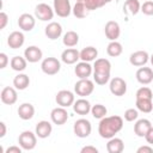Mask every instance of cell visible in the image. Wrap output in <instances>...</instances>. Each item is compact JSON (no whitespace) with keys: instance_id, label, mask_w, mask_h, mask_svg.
<instances>
[{"instance_id":"6da1fadb","label":"cell","mask_w":153,"mask_h":153,"mask_svg":"<svg viewBox=\"0 0 153 153\" xmlns=\"http://www.w3.org/2000/svg\"><path fill=\"white\" fill-rule=\"evenodd\" d=\"M123 128V118L121 116H105L98 124V134L103 139H111Z\"/></svg>"},{"instance_id":"7a4b0ae2","label":"cell","mask_w":153,"mask_h":153,"mask_svg":"<svg viewBox=\"0 0 153 153\" xmlns=\"http://www.w3.org/2000/svg\"><path fill=\"white\" fill-rule=\"evenodd\" d=\"M111 63L108 59H97L93 63V81L97 85H105L110 80Z\"/></svg>"},{"instance_id":"3957f363","label":"cell","mask_w":153,"mask_h":153,"mask_svg":"<svg viewBox=\"0 0 153 153\" xmlns=\"http://www.w3.org/2000/svg\"><path fill=\"white\" fill-rule=\"evenodd\" d=\"M37 135L30 130H24L18 136V143L24 151H31L37 145Z\"/></svg>"},{"instance_id":"277c9868","label":"cell","mask_w":153,"mask_h":153,"mask_svg":"<svg viewBox=\"0 0 153 153\" xmlns=\"http://www.w3.org/2000/svg\"><path fill=\"white\" fill-rule=\"evenodd\" d=\"M73 131L80 139H84V137L90 136V134L92 131L91 122L88 120H86V118H79V120H76L74 122V124H73Z\"/></svg>"},{"instance_id":"5b68a950","label":"cell","mask_w":153,"mask_h":153,"mask_svg":"<svg viewBox=\"0 0 153 153\" xmlns=\"http://www.w3.org/2000/svg\"><path fill=\"white\" fill-rule=\"evenodd\" d=\"M41 69L47 75H55L61 69V62L56 57H45L41 63Z\"/></svg>"},{"instance_id":"8992f818","label":"cell","mask_w":153,"mask_h":153,"mask_svg":"<svg viewBox=\"0 0 153 153\" xmlns=\"http://www.w3.org/2000/svg\"><path fill=\"white\" fill-rule=\"evenodd\" d=\"M94 90V82L92 80L87 79H80L74 85V92L80 97H87L90 96Z\"/></svg>"},{"instance_id":"52a82bcc","label":"cell","mask_w":153,"mask_h":153,"mask_svg":"<svg viewBox=\"0 0 153 153\" xmlns=\"http://www.w3.org/2000/svg\"><path fill=\"white\" fill-rule=\"evenodd\" d=\"M54 8H51L48 4H38L36 7H35V17L42 22H49L54 18Z\"/></svg>"},{"instance_id":"ba28073f","label":"cell","mask_w":153,"mask_h":153,"mask_svg":"<svg viewBox=\"0 0 153 153\" xmlns=\"http://www.w3.org/2000/svg\"><path fill=\"white\" fill-rule=\"evenodd\" d=\"M109 88H110V92L116 96V97H122L126 94L127 92V82L124 81V79L120 78V76H115L110 80V84H109Z\"/></svg>"},{"instance_id":"9c48e42d","label":"cell","mask_w":153,"mask_h":153,"mask_svg":"<svg viewBox=\"0 0 153 153\" xmlns=\"http://www.w3.org/2000/svg\"><path fill=\"white\" fill-rule=\"evenodd\" d=\"M55 100L59 106H63V108H68V106H72L75 102V98H74V93L69 90H61L56 93V97H55Z\"/></svg>"},{"instance_id":"30bf717a","label":"cell","mask_w":153,"mask_h":153,"mask_svg":"<svg viewBox=\"0 0 153 153\" xmlns=\"http://www.w3.org/2000/svg\"><path fill=\"white\" fill-rule=\"evenodd\" d=\"M53 8L55 14L61 18H67L72 13V6L69 0H54Z\"/></svg>"},{"instance_id":"8fae6325","label":"cell","mask_w":153,"mask_h":153,"mask_svg":"<svg viewBox=\"0 0 153 153\" xmlns=\"http://www.w3.org/2000/svg\"><path fill=\"white\" fill-rule=\"evenodd\" d=\"M50 120L56 126L65 124L67 122V120H68V112H67L66 108H63V106L54 108L51 110V112H50Z\"/></svg>"},{"instance_id":"7c38bea8","label":"cell","mask_w":153,"mask_h":153,"mask_svg":"<svg viewBox=\"0 0 153 153\" xmlns=\"http://www.w3.org/2000/svg\"><path fill=\"white\" fill-rule=\"evenodd\" d=\"M104 32H105V36H106L108 39H110V41H117V38L121 35L120 24L117 22H115V20H109L105 24Z\"/></svg>"},{"instance_id":"4fadbf2b","label":"cell","mask_w":153,"mask_h":153,"mask_svg":"<svg viewBox=\"0 0 153 153\" xmlns=\"http://www.w3.org/2000/svg\"><path fill=\"white\" fill-rule=\"evenodd\" d=\"M149 60V55L147 51L145 50H137L130 54L129 56V62L130 65L135 66V67H142L145 66Z\"/></svg>"},{"instance_id":"5bb4252c","label":"cell","mask_w":153,"mask_h":153,"mask_svg":"<svg viewBox=\"0 0 153 153\" xmlns=\"http://www.w3.org/2000/svg\"><path fill=\"white\" fill-rule=\"evenodd\" d=\"M74 73L79 79H87L93 74V66H91L90 62L81 61L74 67Z\"/></svg>"},{"instance_id":"9a60e30c","label":"cell","mask_w":153,"mask_h":153,"mask_svg":"<svg viewBox=\"0 0 153 153\" xmlns=\"http://www.w3.org/2000/svg\"><path fill=\"white\" fill-rule=\"evenodd\" d=\"M16 90H17L16 87H11V86L4 87L1 93H0L1 102L4 104H6V105H13L18 99V94H17Z\"/></svg>"},{"instance_id":"2e32d148","label":"cell","mask_w":153,"mask_h":153,"mask_svg":"<svg viewBox=\"0 0 153 153\" xmlns=\"http://www.w3.org/2000/svg\"><path fill=\"white\" fill-rule=\"evenodd\" d=\"M25 42V36L22 31H13L7 37V45L11 49H19Z\"/></svg>"},{"instance_id":"e0dca14e","label":"cell","mask_w":153,"mask_h":153,"mask_svg":"<svg viewBox=\"0 0 153 153\" xmlns=\"http://www.w3.org/2000/svg\"><path fill=\"white\" fill-rule=\"evenodd\" d=\"M24 57L26 59L27 62L30 63H36L43 57L42 50L37 45H30L24 50Z\"/></svg>"},{"instance_id":"ac0fdd59","label":"cell","mask_w":153,"mask_h":153,"mask_svg":"<svg viewBox=\"0 0 153 153\" xmlns=\"http://www.w3.org/2000/svg\"><path fill=\"white\" fill-rule=\"evenodd\" d=\"M36 25L35 17L30 13H23L18 18V26L23 31H31Z\"/></svg>"},{"instance_id":"d6986e66","label":"cell","mask_w":153,"mask_h":153,"mask_svg":"<svg viewBox=\"0 0 153 153\" xmlns=\"http://www.w3.org/2000/svg\"><path fill=\"white\" fill-rule=\"evenodd\" d=\"M44 33H45V36H47L49 39H51V41L57 39V38H60L61 35H62V26H61V24L57 23V22H51V23H49V24L44 27Z\"/></svg>"},{"instance_id":"ffe728a7","label":"cell","mask_w":153,"mask_h":153,"mask_svg":"<svg viewBox=\"0 0 153 153\" xmlns=\"http://www.w3.org/2000/svg\"><path fill=\"white\" fill-rule=\"evenodd\" d=\"M152 128V123L147 118H140L134 124V133L139 137H145V135L148 133V130Z\"/></svg>"},{"instance_id":"44dd1931","label":"cell","mask_w":153,"mask_h":153,"mask_svg":"<svg viewBox=\"0 0 153 153\" xmlns=\"http://www.w3.org/2000/svg\"><path fill=\"white\" fill-rule=\"evenodd\" d=\"M135 75L136 80L142 85H148L153 81V71L149 67H140Z\"/></svg>"},{"instance_id":"7402d4cb","label":"cell","mask_w":153,"mask_h":153,"mask_svg":"<svg viewBox=\"0 0 153 153\" xmlns=\"http://www.w3.org/2000/svg\"><path fill=\"white\" fill-rule=\"evenodd\" d=\"M80 59V51L75 48H67L61 54V61L66 65H74Z\"/></svg>"},{"instance_id":"603a6c76","label":"cell","mask_w":153,"mask_h":153,"mask_svg":"<svg viewBox=\"0 0 153 153\" xmlns=\"http://www.w3.org/2000/svg\"><path fill=\"white\" fill-rule=\"evenodd\" d=\"M72 106H73L74 112L78 114V115H81V116H85L88 112H91V108H92L91 103L87 99H85L84 97H81L80 99L75 100Z\"/></svg>"},{"instance_id":"cb8c5ba5","label":"cell","mask_w":153,"mask_h":153,"mask_svg":"<svg viewBox=\"0 0 153 153\" xmlns=\"http://www.w3.org/2000/svg\"><path fill=\"white\" fill-rule=\"evenodd\" d=\"M53 131V126L50 122L48 121H39L37 124H36V128H35V133L36 135L39 137V139H47L48 136H50Z\"/></svg>"},{"instance_id":"d4e9b609","label":"cell","mask_w":153,"mask_h":153,"mask_svg":"<svg viewBox=\"0 0 153 153\" xmlns=\"http://www.w3.org/2000/svg\"><path fill=\"white\" fill-rule=\"evenodd\" d=\"M17 112H18L19 118H22V120H24V121H29V120H31V118L33 117V115H35V108H33V105L30 104V103H23V104L19 105Z\"/></svg>"},{"instance_id":"484cf974","label":"cell","mask_w":153,"mask_h":153,"mask_svg":"<svg viewBox=\"0 0 153 153\" xmlns=\"http://www.w3.org/2000/svg\"><path fill=\"white\" fill-rule=\"evenodd\" d=\"M124 149L123 140L120 137H111L106 143V151L109 153H122Z\"/></svg>"},{"instance_id":"4316f807","label":"cell","mask_w":153,"mask_h":153,"mask_svg":"<svg viewBox=\"0 0 153 153\" xmlns=\"http://www.w3.org/2000/svg\"><path fill=\"white\" fill-rule=\"evenodd\" d=\"M135 105H136V109L139 111H141V112L149 114V112L153 111V99H149V98H136Z\"/></svg>"},{"instance_id":"83f0119b","label":"cell","mask_w":153,"mask_h":153,"mask_svg":"<svg viewBox=\"0 0 153 153\" xmlns=\"http://www.w3.org/2000/svg\"><path fill=\"white\" fill-rule=\"evenodd\" d=\"M29 85H30V78H29V75H26L24 73L17 74L13 79V86L19 91H23V90L27 88Z\"/></svg>"},{"instance_id":"f1b7e54d","label":"cell","mask_w":153,"mask_h":153,"mask_svg":"<svg viewBox=\"0 0 153 153\" xmlns=\"http://www.w3.org/2000/svg\"><path fill=\"white\" fill-rule=\"evenodd\" d=\"M140 10H141V5L139 0H126V2L123 4V12L126 14L135 16L140 12Z\"/></svg>"},{"instance_id":"f546056e","label":"cell","mask_w":153,"mask_h":153,"mask_svg":"<svg viewBox=\"0 0 153 153\" xmlns=\"http://www.w3.org/2000/svg\"><path fill=\"white\" fill-rule=\"evenodd\" d=\"M97 56H98V50L92 45L86 47L80 51V60L81 61L91 62V61L97 60Z\"/></svg>"},{"instance_id":"4dcf8cb0","label":"cell","mask_w":153,"mask_h":153,"mask_svg":"<svg viewBox=\"0 0 153 153\" xmlns=\"http://www.w3.org/2000/svg\"><path fill=\"white\" fill-rule=\"evenodd\" d=\"M62 43H63L67 48H73V47H75V45L79 43V35H78L75 31L69 30V31H67V32L63 35V37H62Z\"/></svg>"},{"instance_id":"1f68e13d","label":"cell","mask_w":153,"mask_h":153,"mask_svg":"<svg viewBox=\"0 0 153 153\" xmlns=\"http://www.w3.org/2000/svg\"><path fill=\"white\" fill-rule=\"evenodd\" d=\"M10 65H11V68L16 72H23L25 68H26V65H27V61L25 57H22L19 55L17 56H13L10 61Z\"/></svg>"},{"instance_id":"d6a6232c","label":"cell","mask_w":153,"mask_h":153,"mask_svg":"<svg viewBox=\"0 0 153 153\" xmlns=\"http://www.w3.org/2000/svg\"><path fill=\"white\" fill-rule=\"evenodd\" d=\"M123 51V48H122V44L117 41H110V43L108 44L106 47V54L111 57H117L122 54Z\"/></svg>"},{"instance_id":"836d02e7","label":"cell","mask_w":153,"mask_h":153,"mask_svg":"<svg viewBox=\"0 0 153 153\" xmlns=\"http://www.w3.org/2000/svg\"><path fill=\"white\" fill-rule=\"evenodd\" d=\"M87 11H88V10L86 8L85 4H84V2H80V1H76L75 5H74L73 8H72V13H73L74 17H76L78 19L85 18L86 14H87Z\"/></svg>"},{"instance_id":"e575fe53","label":"cell","mask_w":153,"mask_h":153,"mask_svg":"<svg viewBox=\"0 0 153 153\" xmlns=\"http://www.w3.org/2000/svg\"><path fill=\"white\" fill-rule=\"evenodd\" d=\"M91 114H92V116H93L94 118L102 120L103 117L106 116L108 109H106L103 104H94V105H92V108H91Z\"/></svg>"},{"instance_id":"d590c367","label":"cell","mask_w":153,"mask_h":153,"mask_svg":"<svg viewBox=\"0 0 153 153\" xmlns=\"http://www.w3.org/2000/svg\"><path fill=\"white\" fill-rule=\"evenodd\" d=\"M84 4H85V6L88 11H94L97 8L103 7L108 2H106V0H85Z\"/></svg>"},{"instance_id":"8d00e7d4","label":"cell","mask_w":153,"mask_h":153,"mask_svg":"<svg viewBox=\"0 0 153 153\" xmlns=\"http://www.w3.org/2000/svg\"><path fill=\"white\" fill-rule=\"evenodd\" d=\"M136 98H149V99H153V93H152V90L147 86H142L140 87L137 91H136Z\"/></svg>"},{"instance_id":"74e56055","label":"cell","mask_w":153,"mask_h":153,"mask_svg":"<svg viewBox=\"0 0 153 153\" xmlns=\"http://www.w3.org/2000/svg\"><path fill=\"white\" fill-rule=\"evenodd\" d=\"M137 117H139V110H137V109L130 108V109H127V110L124 111V120L128 121V122L136 121Z\"/></svg>"},{"instance_id":"f35d334b","label":"cell","mask_w":153,"mask_h":153,"mask_svg":"<svg viewBox=\"0 0 153 153\" xmlns=\"http://www.w3.org/2000/svg\"><path fill=\"white\" fill-rule=\"evenodd\" d=\"M143 14L146 16H153V1L147 0L141 5V10H140Z\"/></svg>"},{"instance_id":"ab89813d","label":"cell","mask_w":153,"mask_h":153,"mask_svg":"<svg viewBox=\"0 0 153 153\" xmlns=\"http://www.w3.org/2000/svg\"><path fill=\"white\" fill-rule=\"evenodd\" d=\"M8 23V16L5 12H0V30H4Z\"/></svg>"},{"instance_id":"60d3db41","label":"cell","mask_w":153,"mask_h":153,"mask_svg":"<svg viewBox=\"0 0 153 153\" xmlns=\"http://www.w3.org/2000/svg\"><path fill=\"white\" fill-rule=\"evenodd\" d=\"M8 63V57L5 53H0V68L4 69Z\"/></svg>"},{"instance_id":"b9f144b4","label":"cell","mask_w":153,"mask_h":153,"mask_svg":"<svg viewBox=\"0 0 153 153\" xmlns=\"http://www.w3.org/2000/svg\"><path fill=\"white\" fill-rule=\"evenodd\" d=\"M153 152V148L149 146V145H145V146H141L136 149V153H152Z\"/></svg>"},{"instance_id":"7bdbcfd3","label":"cell","mask_w":153,"mask_h":153,"mask_svg":"<svg viewBox=\"0 0 153 153\" xmlns=\"http://www.w3.org/2000/svg\"><path fill=\"white\" fill-rule=\"evenodd\" d=\"M81 153H98V149L94 146H85L80 151Z\"/></svg>"},{"instance_id":"ee69618b","label":"cell","mask_w":153,"mask_h":153,"mask_svg":"<svg viewBox=\"0 0 153 153\" xmlns=\"http://www.w3.org/2000/svg\"><path fill=\"white\" fill-rule=\"evenodd\" d=\"M22 151L23 148L20 146H11L5 151V153H22Z\"/></svg>"},{"instance_id":"f6af8a7d","label":"cell","mask_w":153,"mask_h":153,"mask_svg":"<svg viewBox=\"0 0 153 153\" xmlns=\"http://www.w3.org/2000/svg\"><path fill=\"white\" fill-rule=\"evenodd\" d=\"M145 139H146V141H147V143L148 145H153V127L148 130V133L145 135Z\"/></svg>"},{"instance_id":"bcb514c9","label":"cell","mask_w":153,"mask_h":153,"mask_svg":"<svg viewBox=\"0 0 153 153\" xmlns=\"http://www.w3.org/2000/svg\"><path fill=\"white\" fill-rule=\"evenodd\" d=\"M0 137H4L5 135H6V131H7V129H6V124L4 123V122H0Z\"/></svg>"},{"instance_id":"7dc6e473","label":"cell","mask_w":153,"mask_h":153,"mask_svg":"<svg viewBox=\"0 0 153 153\" xmlns=\"http://www.w3.org/2000/svg\"><path fill=\"white\" fill-rule=\"evenodd\" d=\"M149 60H151V63H152V66H153V54L149 56Z\"/></svg>"},{"instance_id":"c3c4849f","label":"cell","mask_w":153,"mask_h":153,"mask_svg":"<svg viewBox=\"0 0 153 153\" xmlns=\"http://www.w3.org/2000/svg\"><path fill=\"white\" fill-rule=\"evenodd\" d=\"M75 1H80V2H84L85 0H75Z\"/></svg>"},{"instance_id":"681fc988","label":"cell","mask_w":153,"mask_h":153,"mask_svg":"<svg viewBox=\"0 0 153 153\" xmlns=\"http://www.w3.org/2000/svg\"><path fill=\"white\" fill-rule=\"evenodd\" d=\"M111 1H114V0H106V2H111Z\"/></svg>"}]
</instances>
